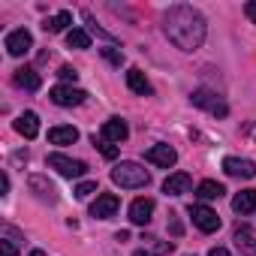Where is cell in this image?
Instances as JSON below:
<instances>
[{"label":"cell","mask_w":256,"mask_h":256,"mask_svg":"<svg viewBox=\"0 0 256 256\" xmlns=\"http://www.w3.org/2000/svg\"><path fill=\"white\" fill-rule=\"evenodd\" d=\"M190 102L199 106V108H208V112L217 114V118H226V114H229V106L220 102V100H217L211 90H205V88H202V90H193V94H190Z\"/></svg>","instance_id":"5"},{"label":"cell","mask_w":256,"mask_h":256,"mask_svg":"<svg viewBox=\"0 0 256 256\" xmlns=\"http://www.w3.org/2000/svg\"><path fill=\"white\" fill-rule=\"evenodd\" d=\"M66 46H70V48H88V46H90L88 30H78V28L70 30V34H66Z\"/></svg>","instance_id":"23"},{"label":"cell","mask_w":256,"mask_h":256,"mask_svg":"<svg viewBox=\"0 0 256 256\" xmlns=\"http://www.w3.org/2000/svg\"><path fill=\"white\" fill-rule=\"evenodd\" d=\"M208 256H229V250H226V247H211Z\"/></svg>","instance_id":"32"},{"label":"cell","mask_w":256,"mask_h":256,"mask_svg":"<svg viewBox=\"0 0 256 256\" xmlns=\"http://www.w3.org/2000/svg\"><path fill=\"white\" fill-rule=\"evenodd\" d=\"M112 181H114L118 187H124V190H139V187H148L151 175H148V169L139 166V163H118V166L112 169Z\"/></svg>","instance_id":"2"},{"label":"cell","mask_w":256,"mask_h":256,"mask_svg":"<svg viewBox=\"0 0 256 256\" xmlns=\"http://www.w3.org/2000/svg\"><path fill=\"white\" fill-rule=\"evenodd\" d=\"M16 253H18V247L10 238H0V256H16Z\"/></svg>","instance_id":"29"},{"label":"cell","mask_w":256,"mask_h":256,"mask_svg":"<svg viewBox=\"0 0 256 256\" xmlns=\"http://www.w3.org/2000/svg\"><path fill=\"white\" fill-rule=\"evenodd\" d=\"M235 247H238L241 256H256V235H253L247 226L235 229Z\"/></svg>","instance_id":"16"},{"label":"cell","mask_w":256,"mask_h":256,"mask_svg":"<svg viewBox=\"0 0 256 256\" xmlns=\"http://www.w3.org/2000/svg\"><path fill=\"white\" fill-rule=\"evenodd\" d=\"M205 18L199 10L187 6V4H178L172 6L166 16H163V34L166 40L181 48V52H196L202 42H205Z\"/></svg>","instance_id":"1"},{"label":"cell","mask_w":256,"mask_h":256,"mask_svg":"<svg viewBox=\"0 0 256 256\" xmlns=\"http://www.w3.org/2000/svg\"><path fill=\"white\" fill-rule=\"evenodd\" d=\"M94 148H96V151H100V154H102L106 160H114V157H118V148H114V145H112L108 139H102V136H100V139L94 136Z\"/></svg>","instance_id":"24"},{"label":"cell","mask_w":256,"mask_h":256,"mask_svg":"<svg viewBox=\"0 0 256 256\" xmlns=\"http://www.w3.org/2000/svg\"><path fill=\"white\" fill-rule=\"evenodd\" d=\"M30 190H34L40 199H48V202H54V199H58V196H54V193H58V190H54V184H52V181H46L42 175H30Z\"/></svg>","instance_id":"20"},{"label":"cell","mask_w":256,"mask_h":256,"mask_svg":"<svg viewBox=\"0 0 256 256\" xmlns=\"http://www.w3.org/2000/svg\"><path fill=\"white\" fill-rule=\"evenodd\" d=\"M48 169L60 172L64 178H82V175L88 172V163L72 160V157H66V154H48Z\"/></svg>","instance_id":"3"},{"label":"cell","mask_w":256,"mask_h":256,"mask_svg":"<svg viewBox=\"0 0 256 256\" xmlns=\"http://www.w3.org/2000/svg\"><path fill=\"white\" fill-rule=\"evenodd\" d=\"M58 76H60V82H70V84H76V78H78V72H76L72 66H60Z\"/></svg>","instance_id":"28"},{"label":"cell","mask_w":256,"mask_h":256,"mask_svg":"<svg viewBox=\"0 0 256 256\" xmlns=\"http://www.w3.org/2000/svg\"><path fill=\"white\" fill-rule=\"evenodd\" d=\"M76 139H78L76 126H52V130H48V142L52 145H72Z\"/></svg>","instance_id":"18"},{"label":"cell","mask_w":256,"mask_h":256,"mask_svg":"<svg viewBox=\"0 0 256 256\" xmlns=\"http://www.w3.org/2000/svg\"><path fill=\"white\" fill-rule=\"evenodd\" d=\"M145 160L154 163V166H160V169H172V166L178 163V154H175L172 145H154V148H148Z\"/></svg>","instance_id":"8"},{"label":"cell","mask_w":256,"mask_h":256,"mask_svg":"<svg viewBox=\"0 0 256 256\" xmlns=\"http://www.w3.org/2000/svg\"><path fill=\"white\" fill-rule=\"evenodd\" d=\"M126 136H130V126H126L124 118H108V120L102 124V139H108L112 145H120Z\"/></svg>","instance_id":"10"},{"label":"cell","mask_w":256,"mask_h":256,"mask_svg":"<svg viewBox=\"0 0 256 256\" xmlns=\"http://www.w3.org/2000/svg\"><path fill=\"white\" fill-rule=\"evenodd\" d=\"M226 190H223V184H217V181H202L199 187H196V196L202 199V202H211V199H220Z\"/></svg>","instance_id":"21"},{"label":"cell","mask_w":256,"mask_h":256,"mask_svg":"<svg viewBox=\"0 0 256 256\" xmlns=\"http://www.w3.org/2000/svg\"><path fill=\"white\" fill-rule=\"evenodd\" d=\"M190 217H193V223H196L202 232H217V229H220V217H217V211H211L208 205H190Z\"/></svg>","instance_id":"6"},{"label":"cell","mask_w":256,"mask_h":256,"mask_svg":"<svg viewBox=\"0 0 256 256\" xmlns=\"http://www.w3.org/2000/svg\"><path fill=\"white\" fill-rule=\"evenodd\" d=\"M84 22H88L90 34H96V36H102V40H108V42H112V34H108V30H102V28H96V22H94V16H90V12H84Z\"/></svg>","instance_id":"25"},{"label":"cell","mask_w":256,"mask_h":256,"mask_svg":"<svg viewBox=\"0 0 256 256\" xmlns=\"http://www.w3.org/2000/svg\"><path fill=\"white\" fill-rule=\"evenodd\" d=\"M244 16L256 24V0H250V4H244Z\"/></svg>","instance_id":"30"},{"label":"cell","mask_w":256,"mask_h":256,"mask_svg":"<svg viewBox=\"0 0 256 256\" xmlns=\"http://www.w3.org/2000/svg\"><path fill=\"white\" fill-rule=\"evenodd\" d=\"M16 133H22L24 139H36V133H40V118H36L34 112L18 114V120H16Z\"/></svg>","instance_id":"15"},{"label":"cell","mask_w":256,"mask_h":256,"mask_svg":"<svg viewBox=\"0 0 256 256\" xmlns=\"http://www.w3.org/2000/svg\"><path fill=\"white\" fill-rule=\"evenodd\" d=\"M190 187H193V178H190L187 172H175V175H169V178L163 181V193H166V196L190 193Z\"/></svg>","instance_id":"13"},{"label":"cell","mask_w":256,"mask_h":256,"mask_svg":"<svg viewBox=\"0 0 256 256\" xmlns=\"http://www.w3.org/2000/svg\"><path fill=\"white\" fill-rule=\"evenodd\" d=\"M12 82H16L18 88H24V90H40V76H36L30 66H22V70H16Z\"/></svg>","instance_id":"19"},{"label":"cell","mask_w":256,"mask_h":256,"mask_svg":"<svg viewBox=\"0 0 256 256\" xmlns=\"http://www.w3.org/2000/svg\"><path fill=\"white\" fill-rule=\"evenodd\" d=\"M118 196L114 193H102V196H96V202L90 205V217H96V220H108L114 211H118Z\"/></svg>","instance_id":"11"},{"label":"cell","mask_w":256,"mask_h":256,"mask_svg":"<svg viewBox=\"0 0 256 256\" xmlns=\"http://www.w3.org/2000/svg\"><path fill=\"white\" fill-rule=\"evenodd\" d=\"M0 193H4V196L10 193V175H6V172H4V175H0Z\"/></svg>","instance_id":"31"},{"label":"cell","mask_w":256,"mask_h":256,"mask_svg":"<svg viewBox=\"0 0 256 256\" xmlns=\"http://www.w3.org/2000/svg\"><path fill=\"white\" fill-rule=\"evenodd\" d=\"M151 214H154V199H148V196H142L130 205V223H136V226H148Z\"/></svg>","instance_id":"12"},{"label":"cell","mask_w":256,"mask_h":256,"mask_svg":"<svg viewBox=\"0 0 256 256\" xmlns=\"http://www.w3.org/2000/svg\"><path fill=\"white\" fill-rule=\"evenodd\" d=\"M90 193H96V181H82V184L76 187V196H78V199H88Z\"/></svg>","instance_id":"26"},{"label":"cell","mask_w":256,"mask_h":256,"mask_svg":"<svg viewBox=\"0 0 256 256\" xmlns=\"http://www.w3.org/2000/svg\"><path fill=\"white\" fill-rule=\"evenodd\" d=\"M30 48H34V36H30V30L18 28V30H12V34L6 36V52H10L12 58H22V54H28Z\"/></svg>","instance_id":"7"},{"label":"cell","mask_w":256,"mask_h":256,"mask_svg":"<svg viewBox=\"0 0 256 256\" xmlns=\"http://www.w3.org/2000/svg\"><path fill=\"white\" fill-rule=\"evenodd\" d=\"M102 58H106L108 64H114V66L124 64V52H118V48H102Z\"/></svg>","instance_id":"27"},{"label":"cell","mask_w":256,"mask_h":256,"mask_svg":"<svg viewBox=\"0 0 256 256\" xmlns=\"http://www.w3.org/2000/svg\"><path fill=\"white\" fill-rule=\"evenodd\" d=\"M126 88H130L133 94H139V96H151L154 94V88H151V82L145 78V72L142 70H130V72H126Z\"/></svg>","instance_id":"14"},{"label":"cell","mask_w":256,"mask_h":256,"mask_svg":"<svg viewBox=\"0 0 256 256\" xmlns=\"http://www.w3.org/2000/svg\"><path fill=\"white\" fill-rule=\"evenodd\" d=\"M52 102L54 106H64V108H72V106H82L84 100H88V94L82 90V88H72V84H58V88H52Z\"/></svg>","instance_id":"4"},{"label":"cell","mask_w":256,"mask_h":256,"mask_svg":"<svg viewBox=\"0 0 256 256\" xmlns=\"http://www.w3.org/2000/svg\"><path fill=\"white\" fill-rule=\"evenodd\" d=\"M70 22H72V12L64 10V12H58L54 18H46V22H42V30H46V34H60Z\"/></svg>","instance_id":"22"},{"label":"cell","mask_w":256,"mask_h":256,"mask_svg":"<svg viewBox=\"0 0 256 256\" xmlns=\"http://www.w3.org/2000/svg\"><path fill=\"white\" fill-rule=\"evenodd\" d=\"M223 172L232 178H256V163L253 160H241V157H226L223 160Z\"/></svg>","instance_id":"9"},{"label":"cell","mask_w":256,"mask_h":256,"mask_svg":"<svg viewBox=\"0 0 256 256\" xmlns=\"http://www.w3.org/2000/svg\"><path fill=\"white\" fill-rule=\"evenodd\" d=\"M232 211H235V214H253V211H256V190H241V193H235Z\"/></svg>","instance_id":"17"},{"label":"cell","mask_w":256,"mask_h":256,"mask_svg":"<svg viewBox=\"0 0 256 256\" xmlns=\"http://www.w3.org/2000/svg\"><path fill=\"white\" fill-rule=\"evenodd\" d=\"M133 256H154V253H151V250H136Z\"/></svg>","instance_id":"33"},{"label":"cell","mask_w":256,"mask_h":256,"mask_svg":"<svg viewBox=\"0 0 256 256\" xmlns=\"http://www.w3.org/2000/svg\"><path fill=\"white\" fill-rule=\"evenodd\" d=\"M30 256H46V253H42V250H34V253H30Z\"/></svg>","instance_id":"34"}]
</instances>
